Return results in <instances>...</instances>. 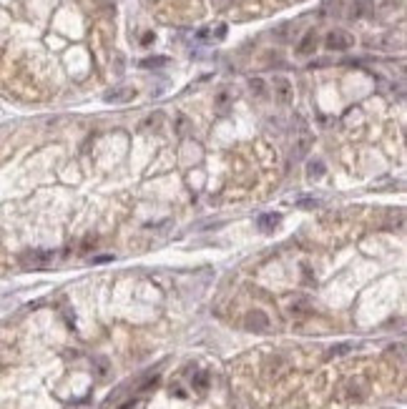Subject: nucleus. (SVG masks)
Returning a JSON list of instances; mask_svg holds the SVG:
<instances>
[{
	"label": "nucleus",
	"mask_w": 407,
	"mask_h": 409,
	"mask_svg": "<svg viewBox=\"0 0 407 409\" xmlns=\"http://www.w3.org/2000/svg\"><path fill=\"white\" fill-rule=\"evenodd\" d=\"M309 176H322V163H309Z\"/></svg>",
	"instance_id": "20e7f679"
},
{
	"label": "nucleus",
	"mask_w": 407,
	"mask_h": 409,
	"mask_svg": "<svg viewBox=\"0 0 407 409\" xmlns=\"http://www.w3.org/2000/svg\"><path fill=\"white\" fill-rule=\"evenodd\" d=\"M352 46V38L350 35H345V33H329L327 35V48H332V51H345V48H350Z\"/></svg>",
	"instance_id": "f03ea898"
},
{
	"label": "nucleus",
	"mask_w": 407,
	"mask_h": 409,
	"mask_svg": "<svg viewBox=\"0 0 407 409\" xmlns=\"http://www.w3.org/2000/svg\"><path fill=\"white\" fill-rule=\"evenodd\" d=\"M246 329H251V332H264V329H269V316H267L264 311H251V314L246 316Z\"/></svg>",
	"instance_id": "f257e3e1"
},
{
	"label": "nucleus",
	"mask_w": 407,
	"mask_h": 409,
	"mask_svg": "<svg viewBox=\"0 0 407 409\" xmlns=\"http://www.w3.org/2000/svg\"><path fill=\"white\" fill-rule=\"evenodd\" d=\"M143 68H154V66H166V58H148V60H143L141 63Z\"/></svg>",
	"instance_id": "7ed1b4c3"
}]
</instances>
